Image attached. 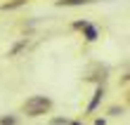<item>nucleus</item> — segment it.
<instances>
[{
	"instance_id": "1",
	"label": "nucleus",
	"mask_w": 130,
	"mask_h": 125,
	"mask_svg": "<svg viewBox=\"0 0 130 125\" xmlns=\"http://www.w3.org/2000/svg\"><path fill=\"white\" fill-rule=\"evenodd\" d=\"M55 109V101L47 95H33L28 97L24 104H21V113H26L28 118H38V116H45Z\"/></svg>"
},
{
	"instance_id": "2",
	"label": "nucleus",
	"mask_w": 130,
	"mask_h": 125,
	"mask_svg": "<svg viewBox=\"0 0 130 125\" xmlns=\"http://www.w3.org/2000/svg\"><path fill=\"white\" fill-rule=\"evenodd\" d=\"M104 95H106V87H104V85H97L95 92H92V99H90V104H88V109H85V113H95V111H97V106L102 104Z\"/></svg>"
},
{
	"instance_id": "3",
	"label": "nucleus",
	"mask_w": 130,
	"mask_h": 125,
	"mask_svg": "<svg viewBox=\"0 0 130 125\" xmlns=\"http://www.w3.org/2000/svg\"><path fill=\"white\" fill-rule=\"evenodd\" d=\"M80 33H83V38H85V43H97V38H99V28H97L95 24H90V21H88L85 28H83Z\"/></svg>"
},
{
	"instance_id": "4",
	"label": "nucleus",
	"mask_w": 130,
	"mask_h": 125,
	"mask_svg": "<svg viewBox=\"0 0 130 125\" xmlns=\"http://www.w3.org/2000/svg\"><path fill=\"white\" fill-rule=\"evenodd\" d=\"M90 3H99V0H57V7H80V5H90Z\"/></svg>"
},
{
	"instance_id": "5",
	"label": "nucleus",
	"mask_w": 130,
	"mask_h": 125,
	"mask_svg": "<svg viewBox=\"0 0 130 125\" xmlns=\"http://www.w3.org/2000/svg\"><path fill=\"white\" fill-rule=\"evenodd\" d=\"M28 47V38H21L19 43H14L12 47H10V52H7V57H17V54L21 52V50H26Z\"/></svg>"
},
{
	"instance_id": "6",
	"label": "nucleus",
	"mask_w": 130,
	"mask_h": 125,
	"mask_svg": "<svg viewBox=\"0 0 130 125\" xmlns=\"http://www.w3.org/2000/svg\"><path fill=\"white\" fill-rule=\"evenodd\" d=\"M26 5V0H7V3L0 5V10L3 12H12V10H19V7H24Z\"/></svg>"
},
{
	"instance_id": "7",
	"label": "nucleus",
	"mask_w": 130,
	"mask_h": 125,
	"mask_svg": "<svg viewBox=\"0 0 130 125\" xmlns=\"http://www.w3.org/2000/svg\"><path fill=\"white\" fill-rule=\"evenodd\" d=\"M0 125H17V116H0Z\"/></svg>"
},
{
	"instance_id": "8",
	"label": "nucleus",
	"mask_w": 130,
	"mask_h": 125,
	"mask_svg": "<svg viewBox=\"0 0 130 125\" xmlns=\"http://www.w3.org/2000/svg\"><path fill=\"white\" fill-rule=\"evenodd\" d=\"M109 116H123L125 113V109L123 106H109V111H106Z\"/></svg>"
},
{
	"instance_id": "9",
	"label": "nucleus",
	"mask_w": 130,
	"mask_h": 125,
	"mask_svg": "<svg viewBox=\"0 0 130 125\" xmlns=\"http://www.w3.org/2000/svg\"><path fill=\"white\" fill-rule=\"evenodd\" d=\"M50 125H69V118H64V116H57V118H50Z\"/></svg>"
},
{
	"instance_id": "10",
	"label": "nucleus",
	"mask_w": 130,
	"mask_h": 125,
	"mask_svg": "<svg viewBox=\"0 0 130 125\" xmlns=\"http://www.w3.org/2000/svg\"><path fill=\"white\" fill-rule=\"evenodd\" d=\"M85 24H88V19H78V21H73V24H71V28H73V31H83V28H85Z\"/></svg>"
},
{
	"instance_id": "11",
	"label": "nucleus",
	"mask_w": 130,
	"mask_h": 125,
	"mask_svg": "<svg viewBox=\"0 0 130 125\" xmlns=\"http://www.w3.org/2000/svg\"><path fill=\"white\" fill-rule=\"evenodd\" d=\"M92 125H106V118H95Z\"/></svg>"
},
{
	"instance_id": "12",
	"label": "nucleus",
	"mask_w": 130,
	"mask_h": 125,
	"mask_svg": "<svg viewBox=\"0 0 130 125\" xmlns=\"http://www.w3.org/2000/svg\"><path fill=\"white\" fill-rule=\"evenodd\" d=\"M69 125H83V120H69Z\"/></svg>"
},
{
	"instance_id": "13",
	"label": "nucleus",
	"mask_w": 130,
	"mask_h": 125,
	"mask_svg": "<svg viewBox=\"0 0 130 125\" xmlns=\"http://www.w3.org/2000/svg\"><path fill=\"white\" fill-rule=\"evenodd\" d=\"M26 3H28V0H26Z\"/></svg>"
}]
</instances>
